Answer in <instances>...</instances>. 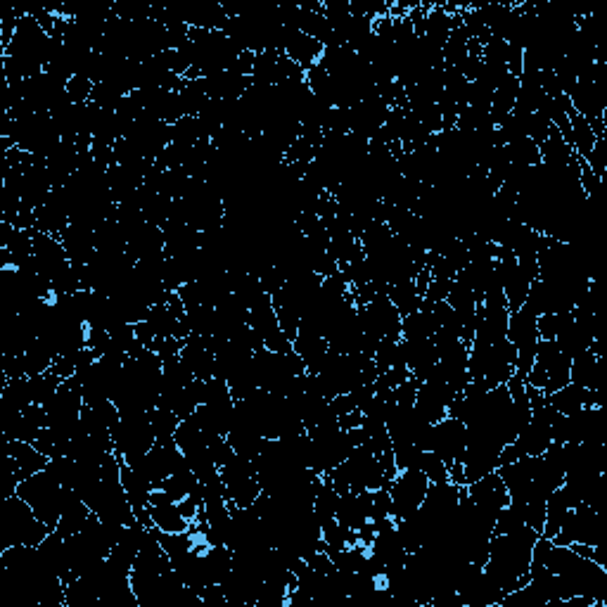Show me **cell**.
<instances>
[{"instance_id":"obj_1","label":"cell","mask_w":607,"mask_h":607,"mask_svg":"<svg viewBox=\"0 0 607 607\" xmlns=\"http://www.w3.org/2000/svg\"><path fill=\"white\" fill-rule=\"evenodd\" d=\"M529 525L508 534H494L489 541V558L484 562L482 572L498 591L510 593L525 586L529 577V565H532L534 543L539 539Z\"/></svg>"},{"instance_id":"obj_2","label":"cell","mask_w":607,"mask_h":607,"mask_svg":"<svg viewBox=\"0 0 607 607\" xmlns=\"http://www.w3.org/2000/svg\"><path fill=\"white\" fill-rule=\"evenodd\" d=\"M48 534L50 527L22 496L0 501V553L10 546H41Z\"/></svg>"},{"instance_id":"obj_3","label":"cell","mask_w":607,"mask_h":607,"mask_svg":"<svg viewBox=\"0 0 607 607\" xmlns=\"http://www.w3.org/2000/svg\"><path fill=\"white\" fill-rule=\"evenodd\" d=\"M65 494L67 487H62L57 479L50 475L48 470L36 472L19 482L17 496H22L24 501L34 508V513L41 517L43 522L50 527V532H55L57 522L62 517V506H65Z\"/></svg>"},{"instance_id":"obj_4","label":"cell","mask_w":607,"mask_h":607,"mask_svg":"<svg viewBox=\"0 0 607 607\" xmlns=\"http://www.w3.org/2000/svg\"><path fill=\"white\" fill-rule=\"evenodd\" d=\"M570 366L572 361L562 354L555 340H539L536 347L534 366L525 375V385L539 389L543 394H553L570 385Z\"/></svg>"},{"instance_id":"obj_5","label":"cell","mask_w":607,"mask_h":607,"mask_svg":"<svg viewBox=\"0 0 607 607\" xmlns=\"http://www.w3.org/2000/svg\"><path fill=\"white\" fill-rule=\"evenodd\" d=\"M112 439L114 453L124 463H133L143 453H148L157 444L148 411H119V423L112 427Z\"/></svg>"},{"instance_id":"obj_6","label":"cell","mask_w":607,"mask_h":607,"mask_svg":"<svg viewBox=\"0 0 607 607\" xmlns=\"http://www.w3.org/2000/svg\"><path fill=\"white\" fill-rule=\"evenodd\" d=\"M219 475L230 506L235 508L254 506V501H257L261 494V484L257 479V468H254L252 458L238 456V453H235L226 465H221Z\"/></svg>"},{"instance_id":"obj_7","label":"cell","mask_w":607,"mask_h":607,"mask_svg":"<svg viewBox=\"0 0 607 607\" xmlns=\"http://www.w3.org/2000/svg\"><path fill=\"white\" fill-rule=\"evenodd\" d=\"M506 337L513 342V347L517 349V366L515 373L525 375L529 373V368L534 366V356H536V347H539V316L529 309V306H522V309L510 311L508 316V330Z\"/></svg>"},{"instance_id":"obj_8","label":"cell","mask_w":607,"mask_h":607,"mask_svg":"<svg viewBox=\"0 0 607 607\" xmlns=\"http://www.w3.org/2000/svg\"><path fill=\"white\" fill-rule=\"evenodd\" d=\"M430 479L420 470H399L392 482H389V498H392V517L394 520H408L423 506Z\"/></svg>"},{"instance_id":"obj_9","label":"cell","mask_w":607,"mask_h":607,"mask_svg":"<svg viewBox=\"0 0 607 607\" xmlns=\"http://www.w3.org/2000/svg\"><path fill=\"white\" fill-rule=\"evenodd\" d=\"M558 546H572V543H584V546H603V534H600V513L589 503H579L570 510V515L562 522L560 532L551 539Z\"/></svg>"},{"instance_id":"obj_10","label":"cell","mask_w":607,"mask_h":607,"mask_svg":"<svg viewBox=\"0 0 607 607\" xmlns=\"http://www.w3.org/2000/svg\"><path fill=\"white\" fill-rule=\"evenodd\" d=\"M129 465L148 479L152 489H159L164 479L171 477L178 470H183L185 465H188V460H185L183 451L178 449L176 442H171V444H155L148 453H143V456L133 460Z\"/></svg>"},{"instance_id":"obj_11","label":"cell","mask_w":607,"mask_h":607,"mask_svg":"<svg viewBox=\"0 0 607 607\" xmlns=\"http://www.w3.org/2000/svg\"><path fill=\"white\" fill-rule=\"evenodd\" d=\"M31 235H34V254H31V259H34L36 273L41 278H46L50 287H53L55 280L60 278L67 268H72L67 249L55 235L41 233V230L36 228H31Z\"/></svg>"},{"instance_id":"obj_12","label":"cell","mask_w":607,"mask_h":607,"mask_svg":"<svg viewBox=\"0 0 607 607\" xmlns=\"http://www.w3.org/2000/svg\"><path fill=\"white\" fill-rule=\"evenodd\" d=\"M249 328L257 332L266 349L271 351L292 349V342L287 340L285 332L280 330L276 309H273L271 295H268V292H264V295L249 304Z\"/></svg>"},{"instance_id":"obj_13","label":"cell","mask_w":607,"mask_h":607,"mask_svg":"<svg viewBox=\"0 0 607 607\" xmlns=\"http://www.w3.org/2000/svg\"><path fill=\"white\" fill-rule=\"evenodd\" d=\"M465 444H468V427L458 418H444L437 425H432L430 444L427 451L437 453L446 465L463 463Z\"/></svg>"},{"instance_id":"obj_14","label":"cell","mask_w":607,"mask_h":607,"mask_svg":"<svg viewBox=\"0 0 607 607\" xmlns=\"http://www.w3.org/2000/svg\"><path fill=\"white\" fill-rule=\"evenodd\" d=\"M536 468H539V456H525L515 463L498 465V475H501L503 484H506L510 501L517 506H525V503L534 494V477Z\"/></svg>"},{"instance_id":"obj_15","label":"cell","mask_w":607,"mask_h":607,"mask_svg":"<svg viewBox=\"0 0 607 607\" xmlns=\"http://www.w3.org/2000/svg\"><path fill=\"white\" fill-rule=\"evenodd\" d=\"M148 515L152 527L159 529V532L166 534H181L188 532L190 522L185 520L181 508H178V501H174L164 489H155L150 496L148 503Z\"/></svg>"},{"instance_id":"obj_16","label":"cell","mask_w":607,"mask_h":607,"mask_svg":"<svg viewBox=\"0 0 607 607\" xmlns=\"http://www.w3.org/2000/svg\"><path fill=\"white\" fill-rule=\"evenodd\" d=\"M48 427V415L46 408L31 404L29 408H24L22 413H17L10 423L0 425V432H3L5 442H29L34 444L38 439V434Z\"/></svg>"},{"instance_id":"obj_17","label":"cell","mask_w":607,"mask_h":607,"mask_svg":"<svg viewBox=\"0 0 607 607\" xmlns=\"http://www.w3.org/2000/svg\"><path fill=\"white\" fill-rule=\"evenodd\" d=\"M325 46L321 41H316L313 36H306L304 31L299 29H290L285 27L283 34V48H280V53H283L287 60H292L295 65H299L304 69H309L313 65H318L323 57Z\"/></svg>"},{"instance_id":"obj_18","label":"cell","mask_w":607,"mask_h":607,"mask_svg":"<svg viewBox=\"0 0 607 607\" xmlns=\"http://www.w3.org/2000/svg\"><path fill=\"white\" fill-rule=\"evenodd\" d=\"M548 406L553 408V411H558L562 415H570L577 413L581 408H589V406H605V392H596V389H586L579 387L570 382V385H565L558 392L548 394L546 396Z\"/></svg>"},{"instance_id":"obj_19","label":"cell","mask_w":607,"mask_h":607,"mask_svg":"<svg viewBox=\"0 0 607 607\" xmlns=\"http://www.w3.org/2000/svg\"><path fill=\"white\" fill-rule=\"evenodd\" d=\"M468 496L470 501H475L479 508L489 510V513L498 515L503 508L510 503V494L506 489V484H503V479L498 472H489V475H484L482 479H477V482L468 484Z\"/></svg>"},{"instance_id":"obj_20","label":"cell","mask_w":607,"mask_h":607,"mask_svg":"<svg viewBox=\"0 0 607 607\" xmlns=\"http://www.w3.org/2000/svg\"><path fill=\"white\" fill-rule=\"evenodd\" d=\"M570 382L586 389L603 392L605 385V356H598L596 351L586 349L584 354L574 356L570 366Z\"/></svg>"},{"instance_id":"obj_21","label":"cell","mask_w":607,"mask_h":607,"mask_svg":"<svg viewBox=\"0 0 607 607\" xmlns=\"http://www.w3.org/2000/svg\"><path fill=\"white\" fill-rule=\"evenodd\" d=\"M574 506H579V498L572 494V489L567 487V484H562V487L555 489L546 501V520H543L541 536L553 539V536L560 532L562 522H565V517L570 515V510Z\"/></svg>"},{"instance_id":"obj_22","label":"cell","mask_w":607,"mask_h":607,"mask_svg":"<svg viewBox=\"0 0 607 607\" xmlns=\"http://www.w3.org/2000/svg\"><path fill=\"white\" fill-rule=\"evenodd\" d=\"M5 456H10L12 465H15L19 482L36 475V472H43L50 463V458L43 456V453L29 442H5Z\"/></svg>"},{"instance_id":"obj_23","label":"cell","mask_w":607,"mask_h":607,"mask_svg":"<svg viewBox=\"0 0 607 607\" xmlns=\"http://www.w3.org/2000/svg\"><path fill=\"white\" fill-rule=\"evenodd\" d=\"M292 349H295L297 354L302 356V361L306 363V370H309V373H318V368H321L325 354H328L330 344L321 335V332L299 328L295 342H292Z\"/></svg>"},{"instance_id":"obj_24","label":"cell","mask_w":607,"mask_h":607,"mask_svg":"<svg viewBox=\"0 0 607 607\" xmlns=\"http://www.w3.org/2000/svg\"><path fill=\"white\" fill-rule=\"evenodd\" d=\"M503 155H506L510 166H520V169H532L541 164L539 145L532 138H520L513 143L503 145Z\"/></svg>"},{"instance_id":"obj_25","label":"cell","mask_w":607,"mask_h":607,"mask_svg":"<svg viewBox=\"0 0 607 607\" xmlns=\"http://www.w3.org/2000/svg\"><path fill=\"white\" fill-rule=\"evenodd\" d=\"M387 297L392 299V304L399 309L401 316H411V313L420 311V306H423V295H420L413 280H404V283L389 285Z\"/></svg>"},{"instance_id":"obj_26","label":"cell","mask_w":607,"mask_h":607,"mask_svg":"<svg viewBox=\"0 0 607 607\" xmlns=\"http://www.w3.org/2000/svg\"><path fill=\"white\" fill-rule=\"evenodd\" d=\"M159 489H164L166 494L174 498V501H183L185 496L195 494V491H202V482L197 479L193 468H190V465H185L183 470H178L171 477H166Z\"/></svg>"},{"instance_id":"obj_27","label":"cell","mask_w":607,"mask_h":607,"mask_svg":"<svg viewBox=\"0 0 607 607\" xmlns=\"http://www.w3.org/2000/svg\"><path fill=\"white\" fill-rule=\"evenodd\" d=\"M150 418V427L152 434H155L157 444H171L174 442V434L178 430V425H181V418L174 411H169V408L164 406H155L148 411Z\"/></svg>"},{"instance_id":"obj_28","label":"cell","mask_w":607,"mask_h":607,"mask_svg":"<svg viewBox=\"0 0 607 607\" xmlns=\"http://www.w3.org/2000/svg\"><path fill=\"white\" fill-rule=\"evenodd\" d=\"M418 470L425 472L430 482H446L449 479V465L432 451H420Z\"/></svg>"},{"instance_id":"obj_29","label":"cell","mask_w":607,"mask_h":607,"mask_svg":"<svg viewBox=\"0 0 607 607\" xmlns=\"http://www.w3.org/2000/svg\"><path fill=\"white\" fill-rule=\"evenodd\" d=\"M93 88H95V83L88 79V76L76 74L67 83V95L74 105H88V102H91Z\"/></svg>"},{"instance_id":"obj_30","label":"cell","mask_w":607,"mask_h":607,"mask_svg":"<svg viewBox=\"0 0 607 607\" xmlns=\"http://www.w3.org/2000/svg\"><path fill=\"white\" fill-rule=\"evenodd\" d=\"M584 162L593 171V174H596L598 178H603V171L607 166V143H605V138L596 140V145H593V150L589 152V157H586Z\"/></svg>"}]
</instances>
